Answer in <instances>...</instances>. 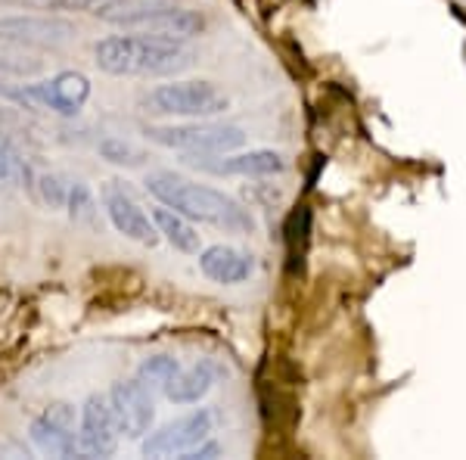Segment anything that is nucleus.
Returning <instances> with one entry per match:
<instances>
[{
	"label": "nucleus",
	"instance_id": "1",
	"mask_svg": "<svg viewBox=\"0 0 466 460\" xmlns=\"http://www.w3.org/2000/svg\"><path fill=\"white\" fill-rule=\"evenodd\" d=\"M94 59L100 72L116 78H175L193 66V50L184 41L134 32L96 41Z\"/></svg>",
	"mask_w": 466,
	"mask_h": 460
},
{
	"label": "nucleus",
	"instance_id": "2",
	"mask_svg": "<svg viewBox=\"0 0 466 460\" xmlns=\"http://www.w3.org/2000/svg\"><path fill=\"white\" fill-rule=\"evenodd\" d=\"M147 190L162 202L175 209L193 224H208V228L228 230V233H252L255 221L252 215L239 206L233 196L224 190H215L208 184H197L175 175V171H153L147 175Z\"/></svg>",
	"mask_w": 466,
	"mask_h": 460
},
{
	"label": "nucleus",
	"instance_id": "3",
	"mask_svg": "<svg viewBox=\"0 0 466 460\" xmlns=\"http://www.w3.org/2000/svg\"><path fill=\"white\" fill-rule=\"evenodd\" d=\"M140 107L165 118H215L230 109V100L212 81H168L144 94Z\"/></svg>",
	"mask_w": 466,
	"mask_h": 460
},
{
	"label": "nucleus",
	"instance_id": "4",
	"mask_svg": "<svg viewBox=\"0 0 466 460\" xmlns=\"http://www.w3.org/2000/svg\"><path fill=\"white\" fill-rule=\"evenodd\" d=\"M147 140L165 149L197 156V153H230L246 143V131L239 125L208 122V118H187L180 125H149Z\"/></svg>",
	"mask_w": 466,
	"mask_h": 460
},
{
	"label": "nucleus",
	"instance_id": "5",
	"mask_svg": "<svg viewBox=\"0 0 466 460\" xmlns=\"http://www.w3.org/2000/svg\"><path fill=\"white\" fill-rule=\"evenodd\" d=\"M106 395H109V407H112V417H116L118 435L131 442L144 439L156 420V392L140 376H131V380L112 383Z\"/></svg>",
	"mask_w": 466,
	"mask_h": 460
},
{
	"label": "nucleus",
	"instance_id": "6",
	"mask_svg": "<svg viewBox=\"0 0 466 460\" xmlns=\"http://www.w3.org/2000/svg\"><path fill=\"white\" fill-rule=\"evenodd\" d=\"M212 429H215V414L208 407H199V411H190L187 417L171 420V424H165L159 429H149L140 448H144L147 457H180L193 445L208 439Z\"/></svg>",
	"mask_w": 466,
	"mask_h": 460
},
{
	"label": "nucleus",
	"instance_id": "7",
	"mask_svg": "<svg viewBox=\"0 0 466 460\" xmlns=\"http://www.w3.org/2000/svg\"><path fill=\"white\" fill-rule=\"evenodd\" d=\"M184 162L218 178H274L287 169V162H283V156L277 149H249V153L230 149V153H197V156L184 153Z\"/></svg>",
	"mask_w": 466,
	"mask_h": 460
},
{
	"label": "nucleus",
	"instance_id": "8",
	"mask_svg": "<svg viewBox=\"0 0 466 460\" xmlns=\"http://www.w3.org/2000/svg\"><path fill=\"white\" fill-rule=\"evenodd\" d=\"M28 439L41 455L50 457H85L78 429H75V407L66 402H54L41 417L32 420Z\"/></svg>",
	"mask_w": 466,
	"mask_h": 460
},
{
	"label": "nucleus",
	"instance_id": "9",
	"mask_svg": "<svg viewBox=\"0 0 466 460\" xmlns=\"http://www.w3.org/2000/svg\"><path fill=\"white\" fill-rule=\"evenodd\" d=\"M100 196H103L106 218L112 221V228L122 233V237L134 240V243H140V246L159 243V230H156L153 218L137 206V199H134L125 187H118V180H109Z\"/></svg>",
	"mask_w": 466,
	"mask_h": 460
},
{
	"label": "nucleus",
	"instance_id": "10",
	"mask_svg": "<svg viewBox=\"0 0 466 460\" xmlns=\"http://www.w3.org/2000/svg\"><path fill=\"white\" fill-rule=\"evenodd\" d=\"M78 439L85 448V457H112L118 448V426L112 417L109 395H90L81 404V417H78Z\"/></svg>",
	"mask_w": 466,
	"mask_h": 460
},
{
	"label": "nucleus",
	"instance_id": "11",
	"mask_svg": "<svg viewBox=\"0 0 466 460\" xmlns=\"http://www.w3.org/2000/svg\"><path fill=\"white\" fill-rule=\"evenodd\" d=\"M0 32L13 35L19 41H28L35 47L47 50V47H63L69 44L75 35V26L69 19L54 16V13H28V16H0Z\"/></svg>",
	"mask_w": 466,
	"mask_h": 460
},
{
	"label": "nucleus",
	"instance_id": "12",
	"mask_svg": "<svg viewBox=\"0 0 466 460\" xmlns=\"http://www.w3.org/2000/svg\"><path fill=\"white\" fill-rule=\"evenodd\" d=\"M206 19L197 10H184V6L165 4L159 10L147 13V16L134 19L127 26V32H140V35H156V37H168V41H190V37L202 35Z\"/></svg>",
	"mask_w": 466,
	"mask_h": 460
},
{
	"label": "nucleus",
	"instance_id": "13",
	"mask_svg": "<svg viewBox=\"0 0 466 460\" xmlns=\"http://www.w3.org/2000/svg\"><path fill=\"white\" fill-rule=\"evenodd\" d=\"M199 271L208 281L221 286H239L255 274V261L249 252L228 243H215L199 249Z\"/></svg>",
	"mask_w": 466,
	"mask_h": 460
},
{
	"label": "nucleus",
	"instance_id": "14",
	"mask_svg": "<svg viewBox=\"0 0 466 460\" xmlns=\"http://www.w3.org/2000/svg\"><path fill=\"white\" fill-rule=\"evenodd\" d=\"M215 386V367L208 361H197L190 367H177L175 376L165 383L162 395L175 404H197Z\"/></svg>",
	"mask_w": 466,
	"mask_h": 460
},
{
	"label": "nucleus",
	"instance_id": "15",
	"mask_svg": "<svg viewBox=\"0 0 466 460\" xmlns=\"http://www.w3.org/2000/svg\"><path fill=\"white\" fill-rule=\"evenodd\" d=\"M90 97V81L81 72H59L54 78H47V109L54 116L72 118L78 116V109L87 103Z\"/></svg>",
	"mask_w": 466,
	"mask_h": 460
},
{
	"label": "nucleus",
	"instance_id": "16",
	"mask_svg": "<svg viewBox=\"0 0 466 460\" xmlns=\"http://www.w3.org/2000/svg\"><path fill=\"white\" fill-rule=\"evenodd\" d=\"M44 66L47 59H44L41 47L0 32V72L13 75V78H35L44 72Z\"/></svg>",
	"mask_w": 466,
	"mask_h": 460
},
{
	"label": "nucleus",
	"instance_id": "17",
	"mask_svg": "<svg viewBox=\"0 0 466 460\" xmlns=\"http://www.w3.org/2000/svg\"><path fill=\"white\" fill-rule=\"evenodd\" d=\"M149 218H153V224H156V230H159V237H162V240H168V243L175 246L177 252H184V255H199L202 237H199V230L193 228L190 218H184L180 212H175V209L162 206V202L153 209V212H149Z\"/></svg>",
	"mask_w": 466,
	"mask_h": 460
},
{
	"label": "nucleus",
	"instance_id": "18",
	"mask_svg": "<svg viewBox=\"0 0 466 460\" xmlns=\"http://www.w3.org/2000/svg\"><path fill=\"white\" fill-rule=\"evenodd\" d=\"M35 169L16 143L0 138V190H35Z\"/></svg>",
	"mask_w": 466,
	"mask_h": 460
},
{
	"label": "nucleus",
	"instance_id": "19",
	"mask_svg": "<svg viewBox=\"0 0 466 460\" xmlns=\"http://www.w3.org/2000/svg\"><path fill=\"white\" fill-rule=\"evenodd\" d=\"M287 252H289V268H299L305 259V249H308V240H311V209L308 206H299L296 212L287 218Z\"/></svg>",
	"mask_w": 466,
	"mask_h": 460
},
{
	"label": "nucleus",
	"instance_id": "20",
	"mask_svg": "<svg viewBox=\"0 0 466 460\" xmlns=\"http://www.w3.org/2000/svg\"><path fill=\"white\" fill-rule=\"evenodd\" d=\"M35 10H63V13H87V16H106L118 0H19Z\"/></svg>",
	"mask_w": 466,
	"mask_h": 460
},
{
	"label": "nucleus",
	"instance_id": "21",
	"mask_svg": "<svg viewBox=\"0 0 466 460\" xmlns=\"http://www.w3.org/2000/svg\"><path fill=\"white\" fill-rule=\"evenodd\" d=\"M66 212H69V218L75 224H94L96 199H94V190H90L85 180H72L69 199H66Z\"/></svg>",
	"mask_w": 466,
	"mask_h": 460
},
{
	"label": "nucleus",
	"instance_id": "22",
	"mask_svg": "<svg viewBox=\"0 0 466 460\" xmlns=\"http://www.w3.org/2000/svg\"><path fill=\"white\" fill-rule=\"evenodd\" d=\"M69 187H72V178L56 175V171L37 175V180H35V190L41 193V202L47 209H66V199H69Z\"/></svg>",
	"mask_w": 466,
	"mask_h": 460
},
{
	"label": "nucleus",
	"instance_id": "23",
	"mask_svg": "<svg viewBox=\"0 0 466 460\" xmlns=\"http://www.w3.org/2000/svg\"><path fill=\"white\" fill-rule=\"evenodd\" d=\"M177 358H168V354H156V358H149V361H144L140 364V371H137V376L140 380L147 383L149 389H165V383L175 376V371H177Z\"/></svg>",
	"mask_w": 466,
	"mask_h": 460
},
{
	"label": "nucleus",
	"instance_id": "24",
	"mask_svg": "<svg viewBox=\"0 0 466 460\" xmlns=\"http://www.w3.org/2000/svg\"><path fill=\"white\" fill-rule=\"evenodd\" d=\"M100 156L112 165H140L147 159L134 143H127L122 138H103L100 140Z\"/></svg>",
	"mask_w": 466,
	"mask_h": 460
},
{
	"label": "nucleus",
	"instance_id": "25",
	"mask_svg": "<svg viewBox=\"0 0 466 460\" xmlns=\"http://www.w3.org/2000/svg\"><path fill=\"white\" fill-rule=\"evenodd\" d=\"M224 455V448L221 445H218L215 439H202L199 445H193L190 451H184V455H180V460H212V457H221Z\"/></svg>",
	"mask_w": 466,
	"mask_h": 460
},
{
	"label": "nucleus",
	"instance_id": "26",
	"mask_svg": "<svg viewBox=\"0 0 466 460\" xmlns=\"http://www.w3.org/2000/svg\"><path fill=\"white\" fill-rule=\"evenodd\" d=\"M13 4H19V0H13Z\"/></svg>",
	"mask_w": 466,
	"mask_h": 460
}]
</instances>
